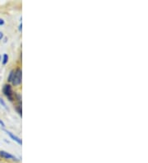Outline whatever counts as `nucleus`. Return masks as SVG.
I'll return each instance as SVG.
<instances>
[{
    "instance_id": "f257e3e1",
    "label": "nucleus",
    "mask_w": 148,
    "mask_h": 163,
    "mask_svg": "<svg viewBox=\"0 0 148 163\" xmlns=\"http://www.w3.org/2000/svg\"><path fill=\"white\" fill-rule=\"evenodd\" d=\"M21 78H22V71L20 68H17L16 70H13V75L11 83L13 86H19L21 83Z\"/></svg>"
},
{
    "instance_id": "f03ea898",
    "label": "nucleus",
    "mask_w": 148,
    "mask_h": 163,
    "mask_svg": "<svg viewBox=\"0 0 148 163\" xmlns=\"http://www.w3.org/2000/svg\"><path fill=\"white\" fill-rule=\"evenodd\" d=\"M3 92L5 96L8 97L9 100H13V92H12V86L10 84H5L3 88Z\"/></svg>"
},
{
    "instance_id": "7ed1b4c3",
    "label": "nucleus",
    "mask_w": 148,
    "mask_h": 163,
    "mask_svg": "<svg viewBox=\"0 0 148 163\" xmlns=\"http://www.w3.org/2000/svg\"><path fill=\"white\" fill-rule=\"evenodd\" d=\"M0 157L7 160H13V161H18L15 156L10 154L9 152H6V151H0Z\"/></svg>"
},
{
    "instance_id": "20e7f679",
    "label": "nucleus",
    "mask_w": 148,
    "mask_h": 163,
    "mask_svg": "<svg viewBox=\"0 0 148 163\" xmlns=\"http://www.w3.org/2000/svg\"><path fill=\"white\" fill-rule=\"evenodd\" d=\"M4 131L6 132V134H8V136H9L10 138H12L13 141H15L16 142H17V143H18L19 145H21V144H22V141H21V139L20 138H18L17 136H16L15 134H13L12 133H11L10 131H8V130H4Z\"/></svg>"
},
{
    "instance_id": "39448f33",
    "label": "nucleus",
    "mask_w": 148,
    "mask_h": 163,
    "mask_svg": "<svg viewBox=\"0 0 148 163\" xmlns=\"http://www.w3.org/2000/svg\"><path fill=\"white\" fill-rule=\"evenodd\" d=\"M8 62V55L7 54H4V56H3V61H2V63L4 65H6Z\"/></svg>"
},
{
    "instance_id": "423d86ee",
    "label": "nucleus",
    "mask_w": 148,
    "mask_h": 163,
    "mask_svg": "<svg viewBox=\"0 0 148 163\" xmlns=\"http://www.w3.org/2000/svg\"><path fill=\"white\" fill-rule=\"evenodd\" d=\"M0 104L2 105V106L4 107V108L7 109L8 110V106H7V104H6V102L4 101V100L3 98H0Z\"/></svg>"
},
{
    "instance_id": "0eeeda50",
    "label": "nucleus",
    "mask_w": 148,
    "mask_h": 163,
    "mask_svg": "<svg viewBox=\"0 0 148 163\" xmlns=\"http://www.w3.org/2000/svg\"><path fill=\"white\" fill-rule=\"evenodd\" d=\"M12 75H13V70L10 72V73H9V75L8 77V81L9 83H11V81H12Z\"/></svg>"
},
{
    "instance_id": "6e6552de",
    "label": "nucleus",
    "mask_w": 148,
    "mask_h": 163,
    "mask_svg": "<svg viewBox=\"0 0 148 163\" xmlns=\"http://www.w3.org/2000/svg\"><path fill=\"white\" fill-rule=\"evenodd\" d=\"M5 24V21H4V19L0 18V26H4Z\"/></svg>"
},
{
    "instance_id": "1a4fd4ad",
    "label": "nucleus",
    "mask_w": 148,
    "mask_h": 163,
    "mask_svg": "<svg viewBox=\"0 0 148 163\" xmlns=\"http://www.w3.org/2000/svg\"><path fill=\"white\" fill-rule=\"evenodd\" d=\"M0 125L2 126L3 128H5V124H4V121L2 120H0Z\"/></svg>"
},
{
    "instance_id": "9d476101",
    "label": "nucleus",
    "mask_w": 148,
    "mask_h": 163,
    "mask_svg": "<svg viewBox=\"0 0 148 163\" xmlns=\"http://www.w3.org/2000/svg\"><path fill=\"white\" fill-rule=\"evenodd\" d=\"M3 38H4V33L0 31V41H2Z\"/></svg>"
},
{
    "instance_id": "9b49d317",
    "label": "nucleus",
    "mask_w": 148,
    "mask_h": 163,
    "mask_svg": "<svg viewBox=\"0 0 148 163\" xmlns=\"http://www.w3.org/2000/svg\"><path fill=\"white\" fill-rule=\"evenodd\" d=\"M21 26H22V24L20 23V25H19V31H21Z\"/></svg>"
}]
</instances>
